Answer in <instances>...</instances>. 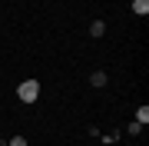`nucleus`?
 <instances>
[{
	"instance_id": "f257e3e1",
	"label": "nucleus",
	"mask_w": 149,
	"mask_h": 146,
	"mask_svg": "<svg viewBox=\"0 0 149 146\" xmlns=\"http://www.w3.org/2000/svg\"><path fill=\"white\" fill-rule=\"evenodd\" d=\"M37 96H40V83L37 80H23L17 87V100L20 103H37Z\"/></svg>"
},
{
	"instance_id": "f03ea898",
	"label": "nucleus",
	"mask_w": 149,
	"mask_h": 146,
	"mask_svg": "<svg viewBox=\"0 0 149 146\" xmlns=\"http://www.w3.org/2000/svg\"><path fill=\"white\" fill-rule=\"evenodd\" d=\"M106 80H109V76L103 73V70H96V73H90V87H96V90H100V87H106Z\"/></svg>"
},
{
	"instance_id": "7ed1b4c3",
	"label": "nucleus",
	"mask_w": 149,
	"mask_h": 146,
	"mask_svg": "<svg viewBox=\"0 0 149 146\" xmlns=\"http://www.w3.org/2000/svg\"><path fill=\"white\" fill-rule=\"evenodd\" d=\"M133 13L136 17H146L149 13V0H133Z\"/></svg>"
},
{
	"instance_id": "20e7f679",
	"label": "nucleus",
	"mask_w": 149,
	"mask_h": 146,
	"mask_svg": "<svg viewBox=\"0 0 149 146\" xmlns=\"http://www.w3.org/2000/svg\"><path fill=\"white\" fill-rule=\"evenodd\" d=\"M103 33H106V23H103V20H93L90 23V37H103Z\"/></svg>"
},
{
	"instance_id": "39448f33",
	"label": "nucleus",
	"mask_w": 149,
	"mask_h": 146,
	"mask_svg": "<svg viewBox=\"0 0 149 146\" xmlns=\"http://www.w3.org/2000/svg\"><path fill=\"white\" fill-rule=\"evenodd\" d=\"M136 123H143V126L149 123V106H146V103H143V106L136 110Z\"/></svg>"
},
{
	"instance_id": "423d86ee",
	"label": "nucleus",
	"mask_w": 149,
	"mask_h": 146,
	"mask_svg": "<svg viewBox=\"0 0 149 146\" xmlns=\"http://www.w3.org/2000/svg\"><path fill=\"white\" fill-rule=\"evenodd\" d=\"M126 133H129V136H139V133H143V123H136V119H133V123L126 126Z\"/></svg>"
},
{
	"instance_id": "0eeeda50",
	"label": "nucleus",
	"mask_w": 149,
	"mask_h": 146,
	"mask_svg": "<svg viewBox=\"0 0 149 146\" xmlns=\"http://www.w3.org/2000/svg\"><path fill=\"white\" fill-rule=\"evenodd\" d=\"M116 136H119V133H103V146H113V143H116Z\"/></svg>"
},
{
	"instance_id": "6e6552de",
	"label": "nucleus",
	"mask_w": 149,
	"mask_h": 146,
	"mask_svg": "<svg viewBox=\"0 0 149 146\" xmlns=\"http://www.w3.org/2000/svg\"><path fill=\"white\" fill-rule=\"evenodd\" d=\"M7 146H27V136H13V140L7 143Z\"/></svg>"
}]
</instances>
